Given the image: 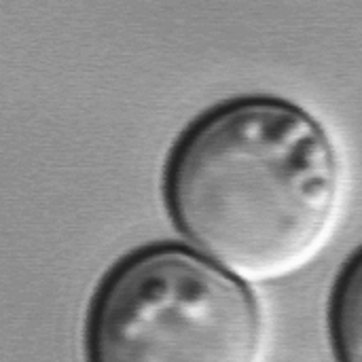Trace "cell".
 <instances>
[{
    "label": "cell",
    "mask_w": 362,
    "mask_h": 362,
    "mask_svg": "<svg viewBox=\"0 0 362 362\" xmlns=\"http://www.w3.org/2000/svg\"><path fill=\"white\" fill-rule=\"evenodd\" d=\"M163 199L195 250L248 280L303 267L341 202L325 125L291 100L246 95L197 117L170 151Z\"/></svg>",
    "instance_id": "obj_1"
},
{
    "label": "cell",
    "mask_w": 362,
    "mask_h": 362,
    "mask_svg": "<svg viewBox=\"0 0 362 362\" xmlns=\"http://www.w3.org/2000/svg\"><path fill=\"white\" fill-rule=\"evenodd\" d=\"M331 337L339 362H362V248L346 263L331 299Z\"/></svg>",
    "instance_id": "obj_3"
},
{
    "label": "cell",
    "mask_w": 362,
    "mask_h": 362,
    "mask_svg": "<svg viewBox=\"0 0 362 362\" xmlns=\"http://www.w3.org/2000/svg\"><path fill=\"white\" fill-rule=\"evenodd\" d=\"M265 322L244 278L195 248L153 244L100 282L87 362H259Z\"/></svg>",
    "instance_id": "obj_2"
}]
</instances>
